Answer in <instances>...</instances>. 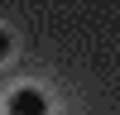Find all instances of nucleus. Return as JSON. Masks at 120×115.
Instances as JSON below:
<instances>
[{
  "mask_svg": "<svg viewBox=\"0 0 120 115\" xmlns=\"http://www.w3.org/2000/svg\"><path fill=\"white\" fill-rule=\"evenodd\" d=\"M5 115H48V96L34 91V86H19V91H10Z\"/></svg>",
  "mask_w": 120,
  "mask_h": 115,
  "instance_id": "obj_1",
  "label": "nucleus"
},
{
  "mask_svg": "<svg viewBox=\"0 0 120 115\" xmlns=\"http://www.w3.org/2000/svg\"><path fill=\"white\" fill-rule=\"evenodd\" d=\"M5 53H10V34L0 29V58H5Z\"/></svg>",
  "mask_w": 120,
  "mask_h": 115,
  "instance_id": "obj_2",
  "label": "nucleus"
}]
</instances>
